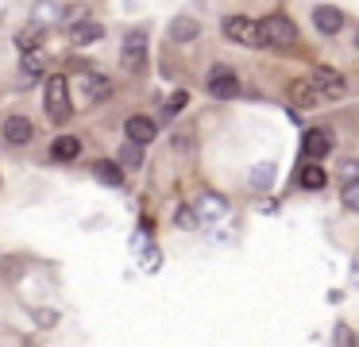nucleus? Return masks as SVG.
<instances>
[{"mask_svg":"<svg viewBox=\"0 0 359 347\" xmlns=\"http://www.w3.org/2000/svg\"><path fill=\"white\" fill-rule=\"evenodd\" d=\"M124 131H128V143H135V147L155 143V120H147V116H132L124 123Z\"/></svg>","mask_w":359,"mask_h":347,"instance_id":"obj_9","label":"nucleus"},{"mask_svg":"<svg viewBox=\"0 0 359 347\" xmlns=\"http://www.w3.org/2000/svg\"><path fill=\"white\" fill-rule=\"evenodd\" d=\"M359 182V162H344V185Z\"/></svg>","mask_w":359,"mask_h":347,"instance_id":"obj_25","label":"nucleus"},{"mask_svg":"<svg viewBox=\"0 0 359 347\" xmlns=\"http://www.w3.org/2000/svg\"><path fill=\"white\" fill-rule=\"evenodd\" d=\"M271 174H274V166H271V162L255 166V174H251V185H255V189H266V185H271Z\"/></svg>","mask_w":359,"mask_h":347,"instance_id":"obj_21","label":"nucleus"},{"mask_svg":"<svg viewBox=\"0 0 359 347\" xmlns=\"http://www.w3.org/2000/svg\"><path fill=\"white\" fill-rule=\"evenodd\" d=\"M209 93H212L217 100L240 97V77H236L228 66H212V69H209Z\"/></svg>","mask_w":359,"mask_h":347,"instance_id":"obj_6","label":"nucleus"},{"mask_svg":"<svg viewBox=\"0 0 359 347\" xmlns=\"http://www.w3.org/2000/svg\"><path fill=\"white\" fill-rule=\"evenodd\" d=\"M120 162H124V166H140L143 162V151L135 143H120Z\"/></svg>","mask_w":359,"mask_h":347,"instance_id":"obj_20","label":"nucleus"},{"mask_svg":"<svg viewBox=\"0 0 359 347\" xmlns=\"http://www.w3.org/2000/svg\"><path fill=\"white\" fill-rule=\"evenodd\" d=\"M336 347H355V336H351L348 324H340V328H336Z\"/></svg>","mask_w":359,"mask_h":347,"instance_id":"obj_23","label":"nucleus"},{"mask_svg":"<svg viewBox=\"0 0 359 347\" xmlns=\"http://www.w3.org/2000/svg\"><path fill=\"white\" fill-rule=\"evenodd\" d=\"M224 35L240 46H263V31H259V20H248V15H228L224 20Z\"/></svg>","mask_w":359,"mask_h":347,"instance_id":"obj_4","label":"nucleus"},{"mask_svg":"<svg viewBox=\"0 0 359 347\" xmlns=\"http://www.w3.org/2000/svg\"><path fill=\"white\" fill-rule=\"evenodd\" d=\"M47 116L50 120H70L74 104H70V81L62 74L47 77Z\"/></svg>","mask_w":359,"mask_h":347,"instance_id":"obj_1","label":"nucleus"},{"mask_svg":"<svg viewBox=\"0 0 359 347\" xmlns=\"http://www.w3.org/2000/svg\"><path fill=\"white\" fill-rule=\"evenodd\" d=\"M174 220H178L182 228H194V224H197V216L189 212V208H178V216H174Z\"/></svg>","mask_w":359,"mask_h":347,"instance_id":"obj_26","label":"nucleus"},{"mask_svg":"<svg viewBox=\"0 0 359 347\" xmlns=\"http://www.w3.org/2000/svg\"><path fill=\"white\" fill-rule=\"evenodd\" d=\"M355 43H359V35H355Z\"/></svg>","mask_w":359,"mask_h":347,"instance_id":"obj_28","label":"nucleus"},{"mask_svg":"<svg viewBox=\"0 0 359 347\" xmlns=\"http://www.w3.org/2000/svg\"><path fill=\"white\" fill-rule=\"evenodd\" d=\"M197 216H201V220H220V216H224V197L205 193V197L197 200Z\"/></svg>","mask_w":359,"mask_h":347,"instance_id":"obj_15","label":"nucleus"},{"mask_svg":"<svg viewBox=\"0 0 359 347\" xmlns=\"http://www.w3.org/2000/svg\"><path fill=\"white\" fill-rule=\"evenodd\" d=\"M290 100H294V108H313L320 97L309 85V77H297V81H290Z\"/></svg>","mask_w":359,"mask_h":347,"instance_id":"obj_12","label":"nucleus"},{"mask_svg":"<svg viewBox=\"0 0 359 347\" xmlns=\"http://www.w3.org/2000/svg\"><path fill=\"white\" fill-rule=\"evenodd\" d=\"M313 23H317V31H325V35H336V31L344 27V12L340 8H328V4H317L313 8Z\"/></svg>","mask_w":359,"mask_h":347,"instance_id":"obj_10","label":"nucleus"},{"mask_svg":"<svg viewBox=\"0 0 359 347\" xmlns=\"http://www.w3.org/2000/svg\"><path fill=\"white\" fill-rule=\"evenodd\" d=\"M20 66H24V74H39L43 58H39V54H24V62H20Z\"/></svg>","mask_w":359,"mask_h":347,"instance_id":"obj_24","label":"nucleus"},{"mask_svg":"<svg viewBox=\"0 0 359 347\" xmlns=\"http://www.w3.org/2000/svg\"><path fill=\"white\" fill-rule=\"evenodd\" d=\"M170 35L178 39V43H182V39H194L197 35V20H189V15H186V20H174L170 23Z\"/></svg>","mask_w":359,"mask_h":347,"instance_id":"obj_19","label":"nucleus"},{"mask_svg":"<svg viewBox=\"0 0 359 347\" xmlns=\"http://www.w3.org/2000/svg\"><path fill=\"white\" fill-rule=\"evenodd\" d=\"M32 139H35V123L27 120V116H8V120H4V143L27 147Z\"/></svg>","mask_w":359,"mask_h":347,"instance_id":"obj_7","label":"nucleus"},{"mask_svg":"<svg viewBox=\"0 0 359 347\" xmlns=\"http://www.w3.org/2000/svg\"><path fill=\"white\" fill-rule=\"evenodd\" d=\"M297 182H302V189H313V193H317V189H325L328 177H325V170H320L317 162H305V166H302V177H297Z\"/></svg>","mask_w":359,"mask_h":347,"instance_id":"obj_14","label":"nucleus"},{"mask_svg":"<svg viewBox=\"0 0 359 347\" xmlns=\"http://www.w3.org/2000/svg\"><path fill=\"white\" fill-rule=\"evenodd\" d=\"M340 200H344L348 208H355V212H359V182L344 185V189H340Z\"/></svg>","mask_w":359,"mask_h":347,"instance_id":"obj_22","label":"nucleus"},{"mask_svg":"<svg viewBox=\"0 0 359 347\" xmlns=\"http://www.w3.org/2000/svg\"><path fill=\"white\" fill-rule=\"evenodd\" d=\"M309 85L317 89V97H325V100H340L344 93H348V81H344V74H336L332 66H317L309 74Z\"/></svg>","mask_w":359,"mask_h":347,"instance_id":"obj_3","label":"nucleus"},{"mask_svg":"<svg viewBox=\"0 0 359 347\" xmlns=\"http://www.w3.org/2000/svg\"><path fill=\"white\" fill-rule=\"evenodd\" d=\"M109 81H104V77L101 74H93V77H86V97L89 100H104V97H109Z\"/></svg>","mask_w":359,"mask_h":347,"instance_id":"obj_17","label":"nucleus"},{"mask_svg":"<svg viewBox=\"0 0 359 347\" xmlns=\"http://www.w3.org/2000/svg\"><path fill=\"white\" fill-rule=\"evenodd\" d=\"M305 154H309V162H317V158H325L328 151H332V131H325V128H313V131H305Z\"/></svg>","mask_w":359,"mask_h":347,"instance_id":"obj_8","label":"nucleus"},{"mask_svg":"<svg viewBox=\"0 0 359 347\" xmlns=\"http://www.w3.org/2000/svg\"><path fill=\"white\" fill-rule=\"evenodd\" d=\"M186 100H189V93H186V89L170 93V97H166V104H163V116H166V120H170V116H178L182 108H186Z\"/></svg>","mask_w":359,"mask_h":347,"instance_id":"obj_18","label":"nucleus"},{"mask_svg":"<svg viewBox=\"0 0 359 347\" xmlns=\"http://www.w3.org/2000/svg\"><path fill=\"white\" fill-rule=\"evenodd\" d=\"M355 282H359V254H355Z\"/></svg>","mask_w":359,"mask_h":347,"instance_id":"obj_27","label":"nucleus"},{"mask_svg":"<svg viewBox=\"0 0 359 347\" xmlns=\"http://www.w3.org/2000/svg\"><path fill=\"white\" fill-rule=\"evenodd\" d=\"M93 174L101 177L104 185H124V166H116V162H97Z\"/></svg>","mask_w":359,"mask_h":347,"instance_id":"obj_16","label":"nucleus"},{"mask_svg":"<svg viewBox=\"0 0 359 347\" xmlns=\"http://www.w3.org/2000/svg\"><path fill=\"white\" fill-rule=\"evenodd\" d=\"M259 31H263V46H290L297 43V27L290 15H266V20H259Z\"/></svg>","mask_w":359,"mask_h":347,"instance_id":"obj_2","label":"nucleus"},{"mask_svg":"<svg viewBox=\"0 0 359 347\" xmlns=\"http://www.w3.org/2000/svg\"><path fill=\"white\" fill-rule=\"evenodd\" d=\"M50 154H55V158H62V162L78 158V154H81V139L78 135H58L55 147H50Z\"/></svg>","mask_w":359,"mask_h":347,"instance_id":"obj_13","label":"nucleus"},{"mask_svg":"<svg viewBox=\"0 0 359 347\" xmlns=\"http://www.w3.org/2000/svg\"><path fill=\"white\" fill-rule=\"evenodd\" d=\"M128 74H147V35L143 31H132L124 39V54H120Z\"/></svg>","mask_w":359,"mask_h":347,"instance_id":"obj_5","label":"nucleus"},{"mask_svg":"<svg viewBox=\"0 0 359 347\" xmlns=\"http://www.w3.org/2000/svg\"><path fill=\"white\" fill-rule=\"evenodd\" d=\"M101 35H104V27L93 23V20H74L70 23V43L74 46H89V43H97Z\"/></svg>","mask_w":359,"mask_h":347,"instance_id":"obj_11","label":"nucleus"}]
</instances>
